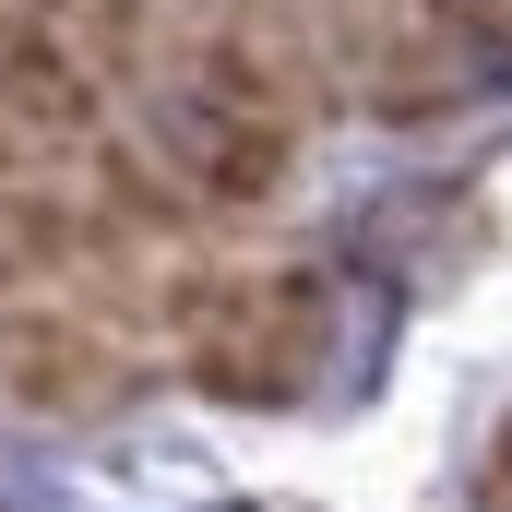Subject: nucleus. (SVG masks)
I'll list each match as a JSON object with an SVG mask.
<instances>
[{"instance_id":"1","label":"nucleus","mask_w":512,"mask_h":512,"mask_svg":"<svg viewBox=\"0 0 512 512\" xmlns=\"http://www.w3.org/2000/svg\"><path fill=\"white\" fill-rule=\"evenodd\" d=\"M155 155L203 203H262L286 179V108H227V96L179 84V96H155Z\"/></svg>"},{"instance_id":"2","label":"nucleus","mask_w":512,"mask_h":512,"mask_svg":"<svg viewBox=\"0 0 512 512\" xmlns=\"http://www.w3.org/2000/svg\"><path fill=\"white\" fill-rule=\"evenodd\" d=\"M0 120L12 131H60V143H96L108 131V84L84 60V24H60V12H12L0 24Z\"/></svg>"},{"instance_id":"3","label":"nucleus","mask_w":512,"mask_h":512,"mask_svg":"<svg viewBox=\"0 0 512 512\" xmlns=\"http://www.w3.org/2000/svg\"><path fill=\"white\" fill-rule=\"evenodd\" d=\"M84 179H96V203H108V227H143V239H191L215 203L155 155V143H120V131H96L84 143Z\"/></svg>"},{"instance_id":"4","label":"nucleus","mask_w":512,"mask_h":512,"mask_svg":"<svg viewBox=\"0 0 512 512\" xmlns=\"http://www.w3.org/2000/svg\"><path fill=\"white\" fill-rule=\"evenodd\" d=\"M0 370H12V393H24V405H48V417H60V405H96V370H108V358H96V346H84V334H72V322H0Z\"/></svg>"}]
</instances>
